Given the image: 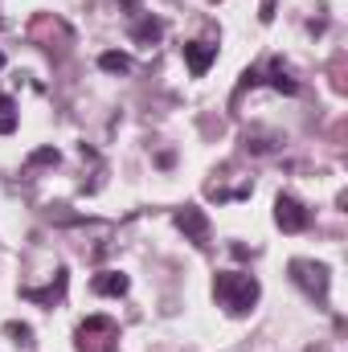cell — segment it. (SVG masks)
<instances>
[{
    "instance_id": "obj_1",
    "label": "cell",
    "mask_w": 348,
    "mask_h": 352,
    "mask_svg": "<svg viewBox=\"0 0 348 352\" xmlns=\"http://www.w3.org/2000/svg\"><path fill=\"white\" fill-rule=\"evenodd\" d=\"M262 287L254 274H246V270H217V278H213V299L230 311V316H246L254 303H259Z\"/></svg>"
},
{
    "instance_id": "obj_2",
    "label": "cell",
    "mask_w": 348,
    "mask_h": 352,
    "mask_svg": "<svg viewBox=\"0 0 348 352\" xmlns=\"http://www.w3.org/2000/svg\"><path fill=\"white\" fill-rule=\"evenodd\" d=\"M78 352H115L119 349V324L111 316H87L74 332Z\"/></svg>"
},
{
    "instance_id": "obj_3",
    "label": "cell",
    "mask_w": 348,
    "mask_h": 352,
    "mask_svg": "<svg viewBox=\"0 0 348 352\" xmlns=\"http://www.w3.org/2000/svg\"><path fill=\"white\" fill-rule=\"evenodd\" d=\"M291 270V283L303 291V295H312L316 303H328V287H332V270L324 263H312V258H295V263L287 266Z\"/></svg>"
},
{
    "instance_id": "obj_4",
    "label": "cell",
    "mask_w": 348,
    "mask_h": 352,
    "mask_svg": "<svg viewBox=\"0 0 348 352\" xmlns=\"http://www.w3.org/2000/svg\"><path fill=\"white\" fill-rule=\"evenodd\" d=\"M274 226L283 234H303L312 226V209L303 201H295L291 192H279V201H274Z\"/></svg>"
},
{
    "instance_id": "obj_5",
    "label": "cell",
    "mask_w": 348,
    "mask_h": 352,
    "mask_svg": "<svg viewBox=\"0 0 348 352\" xmlns=\"http://www.w3.org/2000/svg\"><path fill=\"white\" fill-rule=\"evenodd\" d=\"M176 230L188 238V242H197V246H205L209 242V217H205V209H197V205H184V209H176L173 213Z\"/></svg>"
},
{
    "instance_id": "obj_6",
    "label": "cell",
    "mask_w": 348,
    "mask_h": 352,
    "mask_svg": "<svg viewBox=\"0 0 348 352\" xmlns=\"http://www.w3.org/2000/svg\"><path fill=\"white\" fill-rule=\"evenodd\" d=\"M66 283H70V274H66V266H58L54 278H50V287H21V299L41 303V307H54V303L66 299Z\"/></svg>"
},
{
    "instance_id": "obj_7",
    "label": "cell",
    "mask_w": 348,
    "mask_h": 352,
    "mask_svg": "<svg viewBox=\"0 0 348 352\" xmlns=\"http://www.w3.org/2000/svg\"><path fill=\"white\" fill-rule=\"evenodd\" d=\"M213 62H217V45L213 41H188L184 45V66H188L193 78H205Z\"/></svg>"
},
{
    "instance_id": "obj_8",
    "label": "cell",
    "mask_w": 348,
    "mask_h": 352,
    "mask_svg": "<svg viewBox=\"0 0 348 352\" xmlns=\"http://www.w3.org/2000/svg\"><path fill=\"white\" fill-rule=\"evenodd\" d=\"M160 37H164V21H160V16L144 12V16L131 21V41H135V45H148V50H152Z\"/></svg>"
},
{
    "instance_id": "obj_9",
    "label": "cell",
    "mask_w": 348,
    "mask_h": 352,
    "mask_svg": "<svg viewBox=\"0 0 348 352\" xmlns=\"http://www.w3.org/2000/svg\"><path fill=\"white\" fill-rule=\"evenodd\" d=\"M94 295H127V287H131V278L127 274H119V270H102V274H94Z\"/></svg>"
},
{
    "instance_id": "obj_10",
    "label": "cell",
    "mask_w": 348,
    "mask_h": 352,
    "mask_svg": "<svg viewBox=\"0 0 348 352\" xmlns=\"http://www.w3.org/2000/svg\"><path fill=\"white\" fill-rule=\"evenodd\" d=\"M262 82H270V87L279 90V94H299V82L291 78V70H287V66H283L279 58L270 62V78H262Z\"/></svg>"
},
{
    "instance_id": "obj_11",
    "label": "cell",
    "mask_w": 348,
    "mask_h": 352,
    "mask_svg": "<svg viewBox=\"0 0 348 352\" xmlns=\"http://www.w3.org/2000/svg\"><path fill=\"white\" fill-rule=\"evenodd\" d=\"M98 66H102L107 74H127V70H131V58L119 54V50H107V54L98 58Z\"/></svg>"
},
{
    "instance_id": "obj_12",
    "label": "cell",
    "mask_w": 348,
    "mask_h": 352,
    "mask_svg": "<svg viewBox=\"0 0 348 352\" xmlns=\"http://www.w3.org/2000/svg\"><path fill=\"white\" fill-rule=\"evenodd\" d=\"M4 336H8L17 349H33V328H29V324H17V320H8V324H4Z\"/></svg>"
},
{
    "instance_id": "obj_13",
    "label": "cell",
    "mask_w": 348,
    "mask_h": 352,
    "mask_svg": "<svg viewBox=\"0 0 348 352\" xmlns=\"http://www.w3.org/2000/svg\"><path fill=\"white\" fill-rule=\"evenodd\" d=\"M17 119H21L17 115V102L8 94H0V135H12L17 131Z\"/></svg>"
},
{
    "instance_id": "obj_14",
    "label": "cell",
    "mask_w": 348,
    "mask_h": 352,
    "mask_svg": "<svg viewBox=\"0 0 348 352\" xmlns=\"http://www.w3.org/2000/svg\"><path fill=\"white\" fill-rule=\"evenodd\" d=\"M62 156H58V148H37L33 156H29V168H41V164H58Z\"/></svg>"
},
{
    "instance_id": "obj_15",
    "label": "cell",
    "mask_w": 348,
    "mask_h": 352,
    "mask_svg": "<svg viewBox=\"0 0 348 352\" xmlns=\"http://www.w3.org/2000/svg\"><path fill=\"white\" fill-rule=\"evenodd\" d=\"M119 4H123V8H131V12H135V4H140V0H119Z\"/></svg>"
}]
</instances>
